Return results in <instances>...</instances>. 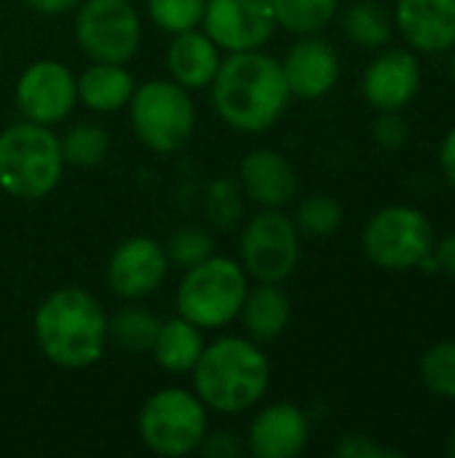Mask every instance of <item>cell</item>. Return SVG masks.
<instances>
[{
	"label": "cell",
	"instance_id": "1",
	"mask_svg": "<svg viewBox=\"0 0 455 458\" xmlns=\"http://www.w3.org/2000/svg\"><path fill=\"white\" fill-rule=\"evenodd\" d=\"M212 107L236 131L257 134L271 129L290 102L282 62L255 51H233L220 62L212 81Z\"/></svg>",
	"mask_w": 455,
	"mask_h": 458
},
{
	"label": "cell",
	"instance_id": "2",
	"mask_svg": "<svg viewBox=\"0 0 455 458\" xmlns=\"http://www.w3.org/2000/svg\"><path fill=\"white\" fill-rule=\"evenodd\" d=\"M107 322L102 303L91 293L62 287L38 306L32 330L35 344L48 362L67 370H83L102 360Z\"/></svg>",
	"mask_w": 455,
	"mask_h": 458
},
{
	"label": "cell",
	"instance_id": "3",
	"mask_svg": "<svg viewBox=\"0 0 455 458\" xmlns=\"http://www.w3.org/2000/svg\"><path fill=\"white\" fill-rule=\"evenodd\" d=\"M193 373L198 400L217 413H244L255 408L271 384V365L249 338L223 335L204 346Z\"/></svg>",
	"mask_w": 455,
	"mask_h": 458
},
{
	"label": "cell",
	"instance_id": "4",
	"mask_svg": "<svg viewBox=\"0 0 455 458\" xmlns=\"http://www.w3.org/2000/svg\"><path fill=\"white\" fill-rule=\"evenodd\" d=\"M64 158L59 137L32 121L11 123L0 131V191L21 199H46L62 180Z\"/></svg>",
	"mask_w": 455,
	"mask_h": 458
},
{
	"label": "cell",
	"instance_id": "5",
	"mask_svg": "<svg viewBox=\"0 0 455 458\" xmlns=\"http://www.w3.org/2000/svg\"><path fill=\"white\" fill-rule=\"evenodd\" d=\"M247 290V271L233 258L209 255L185 268L177 287V311L201 330H220L241 314Z\"/></svg>",
	"mask_w": 455,
	"mask_h": 458
},
{
	"label": "cell",
	"instance_id": "6",
	"mask_svg": "<svg viewBox=\"0 0 455 458\" xmlns=\"http://www.w3.org/2000/svg\"><path fill=\"white\" fill-rule=\"evenodd\" d=\"M131 126L139 142L156 153H174L193 137L196 105L174 81H147L134 89L131 99Z\"/></svg>",
	"mask_w": 455,
	"mask_h": 458
},
{
	"label": "cell",
	"instance_id": "7",
	"mask_svg": "<svg viewBox=\"0 0 455 458\" xmlns=\"http://www.w3.org/2000/svg\"><path fill=\"white\" fill-rule=\"evenodd\" d=\"M139 437L158 456H190L206 437V405L185 389H161L139 411Z\"/></svg>",
	"mask_w": 455,
	"mask_h": 458
},
{
	"label": "cell",
	"instance_id": "8",
	"mask_svg": "<svg viewBox=\"0 0 455 458\" xmlns=\"http://www.w3.org/2000/svg\"><path fill=\"white\" fill-rule=\"evenodd\" d=\"M365 255L386 271H410L434 250V231L413 207H386L370 217L362 233Z\"/></svg>",
	"mask_w": 455,
	"mask_h": 458
},
{
	"label": "cell",
	"instance_id": "9",
	"mask_svg": "<svg viewBox=\"0 0 455 458\" xmlns=\"http://www.w3.org/2000/svg\"><path fill=\"white\" fill-rule=\"evenodd\" d=\"M75 40L94 62L126 64L142 40V21L129 0H80Z\"/></svg>",
	"mask_w": 455,
	"mask_h": 458
},
{
	"label": "cell",
	"instance_id": "10",
	"mask_svg": "<svg viewBox=\"0 0 455 458\" xmlns=\"http://www.w3.org/2000/svg\"><path fill=\"white\" fill-rule=\"evenodd\" d=\"M239 255L247 276L263 284H279L300 260V231L284 212L265 209L244 225Z\"/></svg>",
	"mask_w": 455,
	"mask_h": 458
},
{
	"label": "cell",
	"instance_id": "11",
	"mask_svg": "<svg viewBox=\"0 0 455 458\" xmlns=\"http://www.w3.org/2000/svg\"><path fill=\"white\" fill-rule=\"evenodd\" d=\"M13 97L27 121L54 126L72 113L78 102V81L67 64L56 59H38L19 75Z\"/></svg>",
	"mask_w": 455,
	"mask_h": 458
},
{
	"label": "cell",
	"instance_id": "12",
	"mask_svg": "<svg viewBox=\"0 0 455 458\" xmlns=\"http://www.w3.org/2000/svg\"><path fill=\"white\" fill-rule=\"evenodd\" d=\"M201 24L220 51L233 54L263 48L276 30V16L271 0H206Z\"/></svg>",
	"mask_w": 455,
	"mask_h": 458
},
{
	"label": "cell",
	"instance_id": "13",
	"mask_svg": "<svg viewBox=\"0 0 455 458\" xmlns=\"http://www.w3.org/2000/svg\"><path fill=\"white\" fill-rule=\"evenodd\" d=\"M166 274V247L150 236H131L121 242L107 260V284L123 301H142L158 293Z\"/></svg>",
	"mask_w": 455,
	"mask_h": 458
},
{
	"label": "cell",
	"instance_id": "14",
	"mask_svg": "<svg viewBox=\"0 0 455 458\" xmlns=\"http://www.w3.org/2000/svg\"><path fill=\"white\" fill-rule=\"evenodd\" d=\"M421 89V64L413 51L389 48L378 54L362 78L365 99L375 110H402Z\"/></svg>",
	"mask_w": 455,
	"mask_h": 458
},
{
	"label": "cell",
	"instance_id": "15",
	"mask_svg": "<svg viewBox=\"0 0 455 458\" xmlns=\"http://www.w3.org/2000/svg\"><path fill=\"white\" fill-rule=\"evenodd\" d=\"M282 70H284L290 94L311 102V99H322L324 94H330V89L338 83L341 59L327 40L303 35V40H298L287 51Z\"/></svg>",
	"mask_w": 455,
	"mask_h": 458
},
{
	"label": "cell",
	"instance_id": "16",
	"mask_svg": "<svg viewBox=\"0 0 455 458\" xmlns=\"http://www.w3.org/2000/svg\"><path fill=\"white\" fill-rule=\"evenodd\" d=\"M308 445V419L298 405L276 403L260 411L247 435V448L255 458H295Z\"/></svg>",
	"mask_w": 455,
	"mask_h": 458
},
{
	"label": "cell",
	"instance_id": "17",
	"mask_svg": "<svg viewBox=\"0 0 455 458\" xmlns=\"http://www.w3.org/2000/svg\"><path fill=\"white\" fill-rule=\"evenodd\" d=\"M394 21L408 46L421 54L455 48V0H397Z\"/></svg>",
	"mask_w": 455,
	"mask_h": 458
},
{
	"label": "cell",
	"instance_id": "18",
	"mask_svg": "<svg viewBox=\"0 0 455 458\" xmlns=\"http://www.w3.org/2000/svg\"><path fill=\"white\" fill-rule=\"evenodd\" d=\"M241 185L255 204L265 209H279L295 199L298 174L282 153L252 150L241 161Z\"/></svg>",
	"mask_w": 455,
	"mask_h": 458
},
{
	"label": "cell",
	"instance_id": "19",
	"mask_svg": "<svg viewBox=\"0 0 455 458\" xmlns=\"http://www.w3.org/2000/svg\"><path fill=\"white\" fill-rule=\"evenodd\" d=\"M220 62L223 56L217 43L206 32H198L196 27L172 35V43L166 48V70L172 81L188 91L212 86Z\"/></svg>",
	"mask_w": 455,
	"mask_h": 458
},
{
	"label": "cell",
	"instance_id": "20",
	"mask_svg": "<svg viewBox=\"0 0 455 458\" xmlns=\"http://www.w3.org/2000/svg\"><path fill=\"white\" fill-rule=\"evenodd\" d=\"M78 102L94 113H115L129 105L134 94V78L123 64L94 62L78 78Z\"/></svg>",
	"mask_w": 455,
	"mask_h": 458
},
{
	"label": "cell",
	"instance_id": "21",
	"mask_svg": "<svg viewBox=\"0 0 455 458\" xmlns=\"http://www.w3.org/2000/svg\"><path fill=\"white\" fill-rule=\"evenodd\" d=\"M239 317H241L249 338L265 344V341H276L287 330L292 306H290V298L276 284L257 282L255 290H247Z\"/></svg>",
	"mask_w": 455,
	"mask_h": 458
},
{
	"label": "cell",
	"instance_id": "22",
	"mask_svg": "<svg viewBox=\"0 0 455 458\" xmlns=\"http://www.w3.org/2000/svg\"><path fill=\"white\" fill-rule=\"evenodd\" d=\"M150 352H153L158 368H164L172 376H185L196 368V362L204 352L201 327H196L193 322H188L182 317L161 322Z\"/></svg>",
	"mask_w": 455,
	"mask_h": 458
},
{
	"label": "cell",
	"instance_id": "23",
	"mask_svg": "<svg viewBox=\"0 0 455 458\" xmlns=\"http://www.w3.org/2000/svg\"><path fill=\"white\" fill-rule=\"evenodd\" d=\"M346 35L365 48H381L392 40L394 24L389 11L378 0H357L343 13Z\"/></svg>",
	"mask_w": 455,
	"mask_h": 458
},
{
	"label": "cell",
	"instance_id": "24",
	"mask_svg": "<svg viewBox=\"0 0 455 458\" xmlns=\"http://www.w3.org/2000/svg\"><path fill=\"white\" fill-rule=\"evenodd\" d=\"M276 27L292 35H316L338 11V0H271Z\"/></svg>",
	"mask_w": 455,
	"mask_h": 458
},
{
	"label": "cell",
	"instance_id": "25",
	"mask_svg": "<svg viewBox=\"0 0 455 458\" xmlns=\"http://www.w3.org/2000/svg\"><path fill=\"white\" fill-rule=\"evenodd\" d=\"M161 319L153 317L145 309H121L110 322H107V338L129 352V354H145L153 349L156 335H158Z\"/></svg>",
	"mask_w": 455,
	"mask_h": 458
},
{
	"label": "cell",
	"instance_id": "26",
	"mask_svg": "<svg viewBox=\"0 0 455 458\" xmlns=\"http://www.w3.org/2000/svg\"><path fill=\"white\" fill-rule=\"evenodd\" d=\"M62 158L70 166L91 169L99 166L110 150V137L99 123H75L67 129L64 137H59Z\"/></svg>",
	"mask_w": 455,
	"mask_h": 458
},
{
	"label": "cell",
	"instance_id": "27",
	"mask_svg": "<svg viewBox=\"0 0 455 458\" xmlns=\"http://www.w3.org/2000/svg\"><path fill=\"white\" fill-rule=\"evenodd\" d=\"M421 378L434 394L455 400V341H440L424 352Z\"/></svg>",
	"mask_w": 455,
	"mask_h": 458
},
{
	"label": "cell",
	"instance_id": "28",
	"mask_svg": "<svg viewBox=\"0 0 455 458\" xmlns=\"http://www.w3.org/2000/svg\"><path fill=\"white\" fill-rule=\"evenodd\" d=\"M343 209L333 196H308L295 212V225L306 236H330L341 228Z\"/></svg>",
	"mask_w": 455,
	"mask_h": 458
},
{
	"label": "cell",
	"instance_id": "29",
	"mask_svg": "<svg viewBox=\"0 0 455 458\" xmlns=\"http://www.w3.org/2000/svg\"><path fill=\"white\" fill-rule=\"evenodd\" d=\"M204 8L206 0H147V13L153 24L169 35L198 27Z\"/></svg>",
	"mask_w": 455,
	"mask_h": 458
},
{
	"label": "cell",
	"instance_id": "30",
	"mask_svg": "<svg viewBox=\"0 0 455 458\" xmlns=\"http://www.w3.org/2000/svg\"><path fill=\"white\" fill-rule=\"evenodd\" d=\"M166 255H169V263L180 268H190L212 255V236L204 228H193V225L180 228L169 236Z\"/></svg>",
	"mask_w": 455,
	"mask_h": 458
},
{
	"label": "cell",
	"instance_id": "31",
	"mask_svg": "<svg viewBox=\"0 0 455 458\" xmlns=\"http://www.w3.org/2000/svg\"><path fill=\"white\" fill-rule=\"evenodd\" d=\"M373 137L381 148L397 150L408 142L410 129H408L405 118L400 115V110H381V115L373 123Z\"/></svg>",
	"mask_w": 455,
	"mask_h": 458
},
{
	"label": "cell",
	"instance_id": "32",
	"mask_svg": "<svg viewBox=\"0 0 455 458\" xmlns=\"http://www.w3.org/2000/svg\"><path fill=\"white\" fill-rule=\"evenodd\" d=\"M209 215L223 228H228L236 220V215H241V204H239L236 188L231 182L223 180V182L212 185V193H209Z\"/></svg>",
	"mask_w": 455,
	"mask_h": 458
},
{
	"label": "cell",
	"instance_id": "33",
	"mask_svg": "<svg viewBox=\"0 0 455 458\" xmlns=\"http://www.w3.org/2000/svg\"><path fill=\"white\" fill-rule=\"evenodd\" d=\"M335 456L341 458H400V451H392V448H383L378 443H373L370 437L365 435H349L341 440V445L335 448Z\"/></svg>",
	"mask_w": 455,
	"mask_h": 458
},
{
	"label": "cell",
	"instance_id": "34",
	"mask_svg": "<svg viewBox=\"0 0 455 458\" xmlns=\"http://www.w3.org/2000/svg\"><path fill=\"white\" fill-rule=\"evenodd\" d=\"M198 451L204 456H217V458H233L241 454V445L236 440V435L231 432H212L201 440Z\"/></svg>",
	"mask_w": 455,
	"mask_h": 458
},
{
	"label": "cell",
	"instance_id": "35",
	"mask_svg": "<svg viewBox=\"0 0 455 458\" xmlns=\"http://www.w3.org/2000/svg\"><path fill=\"white\" fill-rule=\"evenodd\" d=\"M24 5L40 16H62L80 5V0H24Z\"/></svg>",
	"mask_w": 455,
	"mask_h": 458
},
{
	"label": "cell",
	"instance_id": "36",
	"mask_svg": "<svg viewBox=\"0 0 455 458\" xmlns=\"http://www.w3.org/2000/svg\"><path fill=\"white\" fill-rule=\"evenodd\" d=\"M434 258H437V266H440V271H445V274H451L455 276V233L451 236H445L440 244H434Z\"/></svg>",
	"mask_w": 455,
	"mask_h": 458
},
{
	"label": "cell",
	"instance_id": "37",
	"mask_svg": "<svg viewBox=\"0 0 455 458\" xmlns=\"http://www.w3.org/2000/svg\"><path fill=\"white\" fill-rule=\"evenodd\" d=\"M440 164H442V172H445L448 182L455 188V126L445 134V140L440 145Z\"/></svg>",
	"mask_w": 455,
	"mask_h": 458
},
{
	"label": "cell",
	"instance_id": "38",
	"mask_svg": "<svg viewBox=\"0 0 455 458\" xmlns=\"http://www.w3.org/2000/svg\"><path fill=\"white\" fill-rule=\"evenodd\" d=\"M448 456L455 458V429L453 435H451V440H448Z\"/></svg>",
	"mask_w": 455,
	"mask_h": 458
},
{
	"label": "cell",
	"instance_id": "39",
	"mask_svg": "<svg viewBox=\"0 0 455 458\" xmlns=\"http://www.w3.org/2000/svg\"><path fill=\"white\" fill-rule=\"evenodd\" d=\"M451 78H453V83H455V54H453V59H451Z\"/></svg>",
	"mask_w": 455,
	"mask_h": 458
}]
</instances>
